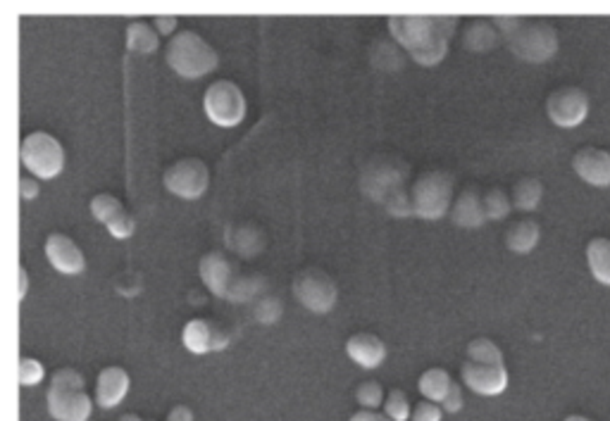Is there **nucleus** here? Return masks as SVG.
<instances>
[{
  "label": "nucleus",
  "mask_w": 610,
  "mask_h": 421,
  "mask_svg": "<svg viewBox=\"0 0 610 421\" xmlns=\"http://www.w3.org/2000/svg\"><path fill=\"white\" fill-rule=\"evenodd\" d=\"M126 46L136 53H153L158 48V34L153 31L148 21H131L126 26Z\"/></svg>",
  "instance_id": "nucleus-26"
},
{
  "label": "nucleus",
  "mask_w": 610,
  "mask_h": 421,
  "mask_svg": "<svg viewBox=\"0 0 610 421\" xmlns=\"http://www.w3.org/2000/svg\"><path fill=\"white\" fill-rule=\"evenodd\" d=\"M184 345L186 350L196 355L203 352H217V350H224L229 345V333L226 328L215 319H191L186 326H184Z\"/></svg>",
  "instance_id": "nucleus-13"
},
{
  "label": "nucleus",
  "mask_w": 610,
  "mask_h": 421,
  "mask_svg": "<svg viewBox=\"0 0 610 421\" xmlns=\"http://www.w3.org/2000/svg\"><path fill=\"white\" fill-rule=\"evenodd\" d=\"M420 392L427 400H431V402H444V397L449 395L451 390V374L446 369H427L424 374L420 376Z\"/></svg>",
  "instance_id": "nucleus-24"
},
{
  "label": "nucleus",
  "mask_w": 610,
  "mask_h": 421,
  "mask_svg": "<svg viewBox=\"0 0 610 421\" xmlns=\"http://www.w3.org/2000/svg\"><path fill=\"white\" fill-rule=\"evenodd\" d=\"M574 171L584 178L586 183L599 186V188H606L610 186V153L601 148H581L574 153Z\"/></svg>",
  "instance_id": "nucleus-17"
},
{
  "label": "nucleus",
  "mask_w": 610,
  "mask_h": 421,
  "mask_svg": "<svg viewBox=\"0 0 610 421\" xmlns=\"http://www.w3.org/2000/svg\"><path fill=\"white\" fill-rule=\"evenodd\" d=\"M24 167L39 178H53L58 176L65 167V150L60 141L48 131H34L22 141L19 148Z\"/></svg>",
  "instance_id": "nucleus-8"
},
{
  "label": "nucleus",
  "mask_w": 610,
  "mask_h": 421,
  "mask_svg": "<svg viewBox=\"0 0 610 421\" xmlns=\"http://www.w3.org/2000/svg\"><path fill=\"white\" fill-rule=\"evenodd\" d=\"M117 421H144L139 417V414H134V412H129V414H122V417H119Z\"/></svg>",
  "instance_id": "nucleus-39"
},
{
  "label": "nucleus",
  "mask_w": 610,
  "mask_h": 421,
  "mask_svg": "<svg viewBox=\"0 0 610 421\" xmlns=\"http://www.w3.org/2000/svg\"><path fill=\"white\" fill-rule=\"evenodd\" d=\"M201 278L217 298H229L234 303L251 298L255 288L244 274H239L236 264L219 250H212L201 260Z\"/></svg>",
  "instance_id": "nucleus-6"
},
{
  "label": "nucleus",
  "mask_w": 610,
  "mask_h": 421,
  "mask_svg": "<svg viewBox=\"0 0 610 421\" xmlns=\"http://www.w3.org/2000/svg\"><path fill=\"white\" fill-rule=\"evenodd\" d=\"M210 183L208 164L198 157H184L165 169V186L179 198L196 200L201 198Z\"/></svg>",
  "instance_id": "nucleus-11"
},
{
  "label": "nucleus",
  "mask_w": 610,
  "mask_h": 421,
  "mask_svg": "<svg viewBox=\"0 0 610 421\" xmlns=\"http://www.w3.org/2000/svg\"><path fill=\"white\" fill-rule=\"evenodd\" d=\"M26 293V271L24 267H19V298H24Z\"/></svg>",
  "instance_id": "nucleus-38"
},
{
  "label": "nucleus",
  "mask_w": 610,
  "mask_h": 421,
  "mask_svg": "<svg viewBox=\"0 0 610 421\" xmlns=\"http://www.w3.org/2000/svg\"><path fill=\"white\" fill-rule=\"evenodd\" d=\"M167 64L184 78H198L217 67V53L196 31H179L172 36L165 50Z\"/></svg>",
  "instance_id": "nucleus-5"
},
{
  "label": "nucleus",
  "mask_w": 610,
  "mask_h": 421,
  "mask_svg": "<svg viewBox=\"0 0 610 421\" xmlns=\"http://www.w3.org/2000/svg\"><path fill=\"white\" fill-rule=\"evenodd\" d=\"M384 410H386V417L394 419V421H408L410 417H413V410H410L408 395H406L403 390H399V388H394V390L386 395Z\"/></svg>",
  "instance_id": "nucleus-28"
},
{
  "label": "nucleus",
  "mask_w": 610,
  "mask_h": 421,
  "mask_svg": "<svg viewBox=\"0 0 610 421\" xmlns=\"http://www.w3.org/2000/svg\"><path fill=\"white\" fill-rule=\"evenodd\" d=\"M91 212L98 221H103L108 226V231L115 235V238H129L134 235V224L131 214L126 212V207L122 205V200H117L110 193H98V196L91 200Z\"/></svg>",
  "instance_id": "nucleus-15"
},
{
  "label": "nucleus",
  "mask_w": 610,
  "mask_h": 421,
  "mask_svg": "<svg viewBox=\"0 0 610 421\" xmlns=\"http://www.w3.org/2000/svg\"><path fill=\"white\" fill-rule=\"evenodd\" d=\"M381 417L379 414H374L372 410H360L351 417V421H379Z\"/></svg>",
  "instance_id": "nucleus-37"
},
{
  "label": "nucleus",
  "mask_w": 610,
  "mask_h": 421,
  "mask_svg": "<svg viewBox=\"0 0 610 421\" xmlns=\"http://www.w3.org/2000/svg\"><path fill=\"white\" fill-rule=\"evenodd\" d=\"M406 178V164L399 160H389V157H377L363 171V188L370 198L379 200L391 214L406 217V214H413L410 191H406V186H403Z\"/></svg>",
  "instance_id": "nucleus-3"
},
{
  "label": "nucleus",
  "mask_w": 610,
  "mask_h": 421,
  "mask_svg": "<svg viewBox=\"0 0 610 421\" xmlns=\"http://www.w3.org/2000/svg\"><path fill=\"white\" fill-rule=\"evenodd\" d=\"M358 402L367 407V410H374V407L381 405V400H384V390H381V385L377 381H367L358 388Z\"/></svg>",
  "instance_id": "nucleus-31"
},
{
  "label": "nucleus",
  "mask_w": 610,
  "mask_h": 421,
  "mask_svg": "<svg viewBox=\"0 0 610 421\" xmlns=\"http://www.w3.org/2000/svg\"><path fill=\"white\" fill-rule=\"evenodd\" d=\"M499 39H501V31L496 29L494 21H489V19H474L463 31L465 48L477 50V53H481V50H491L496 43H499Z\"/></svg>",
  "instance_id": "nucleus-21"
},
{
  "label": "nucleus",
  "mask_w": 610,
  "mask_h": 421,
  "mask_svg": "<svg viewBox=\"0 0 610 421\" xmlns=\"http://www.w3.org/2000/svg\"><path fill=\"white\" fill-rule=\"evenodd\" d=\"M460 407H463V392H460L458 383H453L451 390H449V395L444 397V410L446 412H458Z\"/></svg>",
  "instance_id": "nucleus-33"
},
{
  "label": "nucleus",
  "mask_w": 610,
  "mask_h": 421,
  "mask_svg": "<svg viewBox=\"0 0 610 421\" xmlns=\"http://www.w3.org/2000/svg\"><path fill=\"white\" fill-rule=\"evenodd\" d=\"M167 421H194V412H191L186 405H176L169 410Z\"/></svg>",
  "instance_id": "nucleus-35"
},
{
  "label": "nucleus",
  "mask_w": 610,
  "mask_h": 421,
  "mask_svg": "<svg viewBox=\"0 0 610 421\" xmlns=\"http://www.w3.org/2000/svg\"><path fill=\"white\" fill-rule=\"evenodd\" d=\"M453 198V176L449 171H427L410 188L413 214L422 219H439L449 212Z\"/></svg>",
  "instance_id": "nucleus-7"
},
{
  "label": "nucleus",
  "mask_w": 610,
  "mask_h": 421,
  "mask_svg": "<svg viewBox=\"0 0 610 421\" xmlns=\"http://www.w3.org/2000/svg\"><path fill=\"white\" fill-rule=\"evenodd\" d=\"M48 412L58 421H86L91 417V395L84 376L74 369H58L48 388Z\"/></svg>",
  "instance_id": "nucleus-4"
},
{
  "label": "nucleus",
  "mask_w": 610,
  "mask_h": 421,
  "mask_svg": "<svg viewBox=\"0 0 610 421\" xmlns=\"http://www.w3.org/2000/svg\"><path fill=\"white\" fill-rule=\"evenodd\" d=\"M46 255L51 264L62 274H81L86 267L84 253L76 243L65 233H51L46 240Z\"/></svg>",
  "instance_id": "nucleus-16"
},
{
  "label": "nucleus",
  "mask_w": 610,
  "mask_h": 421,
  "mask_svg": "<svg viewBox=\"0 0 610 421\" xmlns=\"http://www.w3.org/2000/svg\"><path fill=\"white\" fill-rule=\"evenodd\" d=\"M539 235H541V231H539V224L534 219H520L508 228L506 243L513 253L524 255V253H529V250H534V245L539 243Z\"/></svg>",
  "instance_id": "nucleus-22"
},
{
  "label": "nucleus",
  "mask_w": 610,
  "mask_h": 421,
  "mask_svg": "<svg viewBox=\"0 0 610 421\" xmlns=\"http://www.w3.org/2000/svg\"><path fill=\"white\" fill-rule=\"evenodd\" d=\"M294 293L301 303L313 312H329L336 303V283L327 271L308 267L294 278Z\"/></svg>",
  "instance_id": "nucleus-10"
},
{
  "label": "nucleus",
  "mask_w": 610,
  "mask_h": 421,
  "mask_svg": "<svg viewBox=\"0 0 610 421\" xmlns=\"http://www.w3.org/2000/svg\"><path fill=\"white\" fill-rule=\"evenodd\" d=\"M467 360L472 362H489V364H503V352L491 338H474L467 345Z\"/></svg>",
  "instance_id": "nucleus-27"
},
{
  "label": "nucleus",
  "mask_w": 610,
  "mask_h": 421,
  "mask_svg": "<svg viewBox=\"0 0 610 421\" xmlns=\"http://www.w3.org/2000/svg\"><path fill=\"white\" fill-rule=\"evenodd\" d=\"M565 421H591V419H586V417H581V414H572V417H567Z\"/></svg>",
  "instance_id": "nucleus-40"
},
{
  "label": "nucleus",
  "mask_w": 610,
  "mask_h": 421,
  "mask_svg": "<svg viewBox=\"0 0 610 421\" xmlns=\"http://www.w3.org/2000/svg\"><path fill=\"white\" fill-rule=\"evenodd\" d=\"M19 193H22L24 200L36 198L41 193L39 191V181H34V178H29V176H22V178H19Z\"/></svg>",
  "instance_id": "nucleus-34"
},
{
  "label": "nucleus",
  "mask_w": 610,
  "mask_h": 421,
  "mask_svg": "<svg viewBox=\"0 0 610 421\" xmlns=\"http://www.w3.org/2000/svg\"><path fill=\"white\" fill-rule=\"evenodd\" d=\"M413 421H441V410L434 402H420L413 410Z\"/></svg>",
  "instance_id": "nucleus-32"
},
{
  "label": "nucleus",
  "mask_w": 610,
  "mask_h": 421,
  "mask_svg": "<svg viewBox=\"0 0 610 421\" xmlns=\"http://www.w3.org/2000/svg\"><path fill=\"white\" fill-rule=\"evenodd\" d=\"M205 112L217 126H236L246 114V98L234 81H215L205 91Z\"/></svg>",
  "instance_id": "nucleus-9"
},
{
  "label": "nucleus",
  "mask_w": 610,
  "mask_h": 421,
  "mask_svg": "<svg viewBox=\"0 0 610 421\" xmlns=\"http://www.w3.org/2000/svg\"><path fill=\"white\" fill-rule=\"evenodd\" d=\"M155 26L160 34H169L176 26V17H155Z\"/></svg>",
  "instance_id": "nucleus-36"
},
{
  "label": "nucleus",
  "mask_w": 610,
  "mask_h": 421,
  "mask_svg": "<svg viewBox=\"0 0 610 421\" xmlns=\"http://www.w3.org/2000/svg\"><path fill=\"white\" fill-rule=\"evenodd\" d=\"M456 21L446 14H394L389 17V29L415 62L431 67L444 60Z\"/></svg>",
  "instance_id": "nucleus-1"
},
{
  "label": "nucleus",
  "mask_w": 610,
  "mask_h": 421,
  "mask_svg": "<svg viewBox=\"0 0 610 421\" xmlns=\"http://www.w3.org/2000/svg\"><path fill=\"white\" fill-rule=\"evenodd\" d=\"M496 29L506 36V43L513 53L524 62H546L558 50V34L544 19L524 17H494Z\"/></svg>",
  "instance_id": "nucleus-2"
},
{
  "label": "nucleus",
  "mask_w": 610,
  "mask_h": 421,
  "mask_svg": "<svg viewBox=\"0 0 610 421\" xmlns=\"http://www.w3.org/2000/svg\"><path fill=\"white\" fill-rule=\"evenodd\" d=\"M453 221L458 226L465 228H477L486 221V210H484V196H479L477 188H465L458 196L456 205L451 212Z\"/></svg>",
  "instance_id": "nucleus-20"
},
{
  "label": "nucleus",
  "mask_w": 610,
  "mask_h": 421,
  "mask_svg": "<svg viewBox=\"0 0 610 421\" xmlns=\"http://www.w3.org/2000/svg\"><path fill=\"white\" fill-rule=\"evenodd\" d=\"M546 112H549L553 124L565 128L577 126L586 119L589 98L577 86H563V88L553 91L546 100Z\"/></svg>",
  "instance_id": "nucleus-12"
},
{
  "label": "nucleus",
  "mask_w": 610,
  "mask_h": 421,
  "mask_svg": "<svg viewBox=\"0 0 610 421\" xmlns=\"http://www.w3.org/2000/svg\"><path fill=\"white\" fill-rule=\"evenodd\" d=\"M463 383L479 395H499L508 385L506 364H489V362H472L467 360L460 369Z\"/></svg>",
  "instance_id": "nucleus-14"
},
{
  "label": "nucleus",
  "mask_w": 610,
  "mask_h": 421,
  "mask_svg": "<svg viewBox=\"0 0 610 421\" xmlns=\"http://www.w3.org/2000/svg\"><path fill=\"white\" fill-rule=\"evenodd\" d=\"M379 421H394V419H389V417H381Z\"/></svg>",
  "instance_id": "nucleus-41"
},
{
  "label": "nucleus",
  "mask_w": 610,
  "mask_h": 421,
  "mask_svg": "<svg viewBox=\"0 0 610 421\" xmlns=\"http://www.w3.org/2000/svg\"><path fill=\"white\" fill-rule=\"evenodd\" d=\"M44 364L34 357H19V383L22 385H36L44 378Z\"/></svg>",
  "instance_id": "nucleus-30"
},
{
  "label": "nucleus",
  "mask_w": 610,
  "mask_h": 421,
  "mask_svg": "<svg viewBox=\"0 0 610 421\" xmlns=\"http://www.w3.org/2000/svg\"><path fill=\"white\" fill-rule=\"evenodd\" d=\"M129 390V374L122 367H105L98 374V385H96V400L98 405L110 410L122 402V397Z\"/></svg>",
  "instance_id": "nucleus-19"
},
{
  "label": "nucleus",
  "mask_w": 610,
  "mask_h": 421,
  "mask_svg": "<svg viewBox=\"0 0 610 421\" xmlns=\"http://www.w3.org/2000/svg\"><path fill=\"white\" fill-rule=\"evenodd\" d=\"M586 260L591 267V274L599 283L610 285V240L594 238L586 245Z\"/></svg>",
  "instance_id": "nucleus-23"
},
{
  "label": "nucleus",
  "mask_w": 610,
  "mask_h": 421,
  "mask_svg": "<svg viewBox=\"0 0 610 421\" xmlns=\"http://www.w3.org/2000/svg\"><path fill=\"white\" fill-rule=\"evenodd\" d=\"M346 352L353 362H358L360 367L374 369L384 362L386 357V345L379 335L374 333H356L346 340Z\"/></svg>",
  "instance_id": "nucleus-18"
},
{
  "label": "nucleus",
  "mask_w": 610,
  "mask_h": 421,
  "mask_svg": "<svg viewBox=\"0 0 610 421\" xmlns=\"http://www.w3.org/2000/svg\"><path fill=\"white\" fill-rule=\"evenodd\" d=\"M541 196H544V186L534 176L520 178L513 188V203H515L517 210H524V212L534 210V207L539 205V200H541Z\"/></svg>",
  "instance_id": "nucleus-25"
},
{
  "label": "nucleus",
  "mask_w": 610,
  "mask_h": 421,
  "mask_svg": "<svg viewBox=\"0 0 610 421\" xmlns=\"http://www.w3.org/2000/svg\"><path fill=\"white\" fill-rule=\"evenodd\" d=\"M484 210L486 219H503L510 212V200L503 188H489L484 193Z\"/></svg>",
  "instance_id": "nucleus-29"
}]
</instances>
